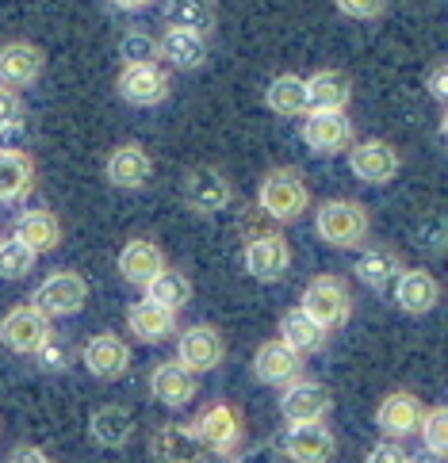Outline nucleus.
I'll return each instance as SVG.
<instances>
[{
  "label": "nucleus",
  "mask_w": 448,
  "mask_h": 463,
  "mask_svg": "<svg viewBox=\"0 0 448 463\" xmlns=\"http://www.w3.org/2000/svg\"><path fill=\"white\" fill-rule=\"evenodd\" d=\"M257 207L269 214L272 222H299L303 211L310 207V188L299 169L291 165H280V169H269L261 176V188H257Z\"/></svg>",
  "instance_id": "1"
},
{
  "label": "nucleus",
  "mask_w": 448,
  "mask_h": 463,
  "mask_svg": "<svg viewBox=\"0 0 448 463\" xmlns=\"http://www.w3.org/2000/svg\"><path fill=\"white\" fill-rule=\"evenodd\" d=\"M314 230L334 250H360L372 234V214L360 200H326L314 211Z\"/></svg>",
  "instance_id": "2"
},
{
  "label": "nucleus",
  "mask_w": 448,
  "mask_h": 463,
  "mask_svg": "<svg viewBox=\"0 0 448 463\" xmlns=\"http://www.w3.org/2000/svg\"><path fill=\"white\" fill-rule=\"evenodd\" d=\"M299 310L310 314L326 334H334V329H341L348 318H353V291L345 288L341 276L322 272L303 288V303H299Z\"/></svg>",
  "instance_id": "3"
},
{
  "label": "nucleus",
  "mask_w": 448,
  "mask_h": 463,
  "mask_svg": "<svg viewBox=\"0 0 448 463\" xmlns=\"http://www.w3.org/2000/svg\"><path fill=\"white\" fill-rule=\"evenodd\" d=\"M50 341H54V322L31 303L12 307L0 318V345L15 356H39V349H46Z\"/></svg>",
  "instance_id": "4"
},
{
  "label": "nucleus",
  "mask_w": 448,
  "mask_h": 463,
  "mask_svg": "<svg viewBox=\"0 0 448 463\" xmlns=\"http://www.w3.org/2000/svg\"><path fill=\"white\" fill-rule=\"evenodd\" d=\"M89 303V279L81 272H50L31 295V307L43 310L50 322L54 318H73V314Z\"/></svg>",
  "instance_id": "5"
},
{
  "label": "nucleus",
  "mask_w": 448,
  "mask_h": 463,
  "mask_svg": "<svg viewBox=\"0 0 448 463\" xmlns=\"http://www.w3.org/2000/svg\"><path fill=\"white\" fill-rule=\"evenodd\" d=\"M192 433L204 444V452H238L245 440V421L230 402H211L192 421Z\"/></svg>",
  "instance_id": "6"
},
{
  "label": "nucleus",
  "mask_w": 448,
  "mask_h": 463,
  "mask_svg": "<svg viewBox=\"0 0 448 463\" xmlns=\"http://www.w3.org/2000/svg\"><path fill=\"white\" fill-rule=\"evenodd\" d=\"M398 169H403V154L384 138H364L357 146H348V173H353L360 184L384 188L398 176Z\"/></svg>",
  "instance_id": "7"
},
{
  "label": "nucleus",
  "mask_w": 448,
  "mask_h": 463,
  "mask_svg": "<svg viewBox=\"0 0 448 463\" xmlns=\"http://www.w3.org/2000/svg\"><path fill=\"white\" fill-rule=\"evenodd\" d=\"M169 89H173V80H169V73H165L157 61H127L119 70V80H115L119 100L135 104V108L161 104L165 96H169Z\"/></svg>",
  "instance_id": "8"
},
{
  "label": "nucleus",
  "mask_w": 448,
  "mask_h": 463,
  "mask_svg": "<svg viewBox=\"0 0 448 463\" xmlns=\"http://www.w3.org/2000/svg\"><path fill=\"white\" fill-rule=\"evenodd\" d=\"M223 360H226V337L214 326L195 322V326H188L185 334H180V341H176V364L185 372L204 375V372L219 368Z\"/></svg>",
  "instance_id": "9"
},
{
  "label": "nucleus",
  "mask_w": 448,
  "mask_h": 463,
  "mask_svg": "<svg viewBox=\"0 0 448 463\" xmlns=\"http://www.w3.org/2000/svg\"><path fill=\"white\" fill-rule=\"evenodd\" d=\"M185 203L195 214H219L234 203V184L214 165H195L185 176Z\"/></svg>",
  "instance_id": "10"
},
{
  "label": "nucleus",
  "mask_w": 448,
  "mask_h": 463,
  "mask_svg": "<svg viewBox=\"0 0 448 463\" xmlns=\"http://www.w3.org/2000/svg\"><path fill=\"white\" fill-rule=\"evenodd\" d=\"M334 413V394H329L326 383L319 379H295V383L284 387L280 394V418L288 425H299V421H326Z\"/></svg>",
  "instance_id": "11"
},
{
  "label": "nucleus",
  "mask_w": 448,
  "mask_h": 463,
  "mask_svg": "<svg viewBox=\"0 0 448 463\" xmlns=\"http://www.w3.org/2000/svg\"><path fill=\"white\" fill-rule=\"evenodd\" d=\"M280 452L291 463H329L338 456V437L326 421H299V425H288Z\"/></svg>",
  "instance_id": "12"
},
{
  "label": "nucleus",
  "mask_w": 448,
  "mask_h": 463,
  "mask_svg": "<svg viewBox=\"0 0 448 463\" xmlns=\"http://www.w3.org/2000/svg\"><path fill=\"white\" fill-rule=\"evenodd\" d=\"M422 418H425V406L414 391H391L387 399L376 406V429L384 433V440L418 437Z\"/></svg>",
  "instance_id": "13"
},
{
  "label": "nucleus",
  "mask_w": 448,
  "mask_h": 463,
  "mask_svg": "<svg viewBox=\"0 0 448 463\" xmlns=\"http://www.w3.org/2000/svg\"><path fill=\"white\" fill-rule=\"evenodd\" d=\"M242 264H245L249 276L261 279V284H280V279L288 276V269H291V245H288V238H280V234H257L253 241L245 245Z\"/></svg>",
  "instance_id": "14"
},
{
  "label": "nucleus",
  "mask_w": 448,
  "mask_h": 463,
  "mask_svg": "<svg viewBox=\"0 0 448 463\" xmlns=\"http://www.w3.org/2000/svg\"><path fill=\"white\" fill-rule=\"evenodd\" d=\"M353 138H357V130L345 111H310L303 119V142L310 146V154H319V157L348 150Z\"/></svg>",
  "instance_id": "15"
},
{
  "label": "nucleus",
  "mask_w": 448,
  "mask_h": 463,
  "mask_svg": "<svg viewBox=\"0 0 448 463\" xmlns=\"http://www.w3.org/2000/svg\"><path fill=\"white\" fill-rule=\"evenodd\" d=\"M46 70V54L39 51L35 43L27 39H12V43H0V85L8 89H31Z\"/></svg>",
  "instance_id": "16"
},
{
  "label": "nucleus",
  "mask_w": 448,
  "mask_h": 463,
  "mask_svg": "<svg viewBox=\"0 0 448 463\" xmlns=\"http://www.w3.org/2000/svg\"><path fill=\"white\" fill-rule=\"evenodd\" d=\"M165 269H169V257H165V250L154 238H130L119 250V276L142 291L154 284Z\"/></svg>",
  "instance_id": "17"
},
{
  "label": "nucleus",
  "mask_w": 448,
  "mask_h": 463,
  "mask_svg": "<svg viewBox=\"0 0 448 463\" xmlns=\"http://www.w3.org/2000/svg\"><path fill=\"white\" fill-rule=\"evenodd\" d=\"M395 303L410 318H425L441 303V279L429 269H403L395 279Z\"/></svg>",
  "instance_id": "18"
},
{
  "label": "nucleus",
  "mask_w": 448,
  "mask_h": 463,
  "mask_svg": "<svg viewBox=\"0 0 448 463\" xmlns=\"http://www.w3.org/2000/svg\"><path fill=\"white\" fill-rule=\"evenodd\" d=\"M303 356L291 353L284 341H261L253 353V375L264 387H288L295 379H303Z\"/></svg>",
  "instance_id": "19"
},
{
  "label": "nucleus",
  "mask_w": 448,
  "mask_h": 463,
  "mask_svg": "<svg viewBox=\"0 0 448 463\" xmlns=\"http://www.w3.org/2000/svg\"><path fill=\"white\" fill-rule=\"evenodd\" d=\"M81 360H85L89 375L111 383V379L127 375V368H130V345L119 334H96V337H89L85 349H81Z\"/></svg>",
  "instance_id": "20"
},
{
  "label": "nucleus",
  "mask_w": 448,
  "mask_h": 463,
  "mask_svg": "<svg viewBox=\"0 0 448 463\" xmlns=\"http://www.w3.org/2000/svg\"><path fill=\"white\" fill-rule=\"evenodd\" d=\"M104 176H108V184H115V188L135 192V188L146 184L149 176H154V157L146 154V146H138V142H123V146H115V150L108 154V161H104Z\"/></svg>",
  "instance_id": "21"
},
{
  "label": "nucleus",
  "mask_w": 448,
  "mask_h": 463,
  "mask_svg": "<svg viewBox=\"0 0 448 463\" xmlns=\"http://www.w3.org/2000/svg\"><path fill=\"white\" fill-rule=\"evenodd\" d=\"M195 391H199V379L180 368L176 360H161L157 368L149 372V394H154L161 406H169V410L188 406L195 399Z\"/></svg>",
  "instance_id": "22"
},
{
  "label": "nucleus",
  "mask_w": 448,
  "mask_h": 463,
  "mask_svg": "<svg viewBox=\"0 0 448 463\" xmlns=\"http://www.w3.org/2000/svg\"><path fill=\"white\" fill-rule=\"evenodd\" d=\"M35 188V157L15 146H0V203H20Z\"/></svg>",
  "instance_id": "23"
},
{
  "label": "nucleus",
  "mask_w": 448,
  "mask_h": 463,
  "mask_svg": "<svg viewBox=\"0 0 448 463\" xmlns=\"http://www.w3.org/2000/svg\"><path fill=\"white\" fill-rule=\"evenodd\" d=\"M15 241H24L35 257L58 250V245H62V222H58V214L46 211V207L20 211V214H15Z\"/></svg>",
  "instance_id": "24"
},
{
  "label": "nucleus",
  "mask_w": 448,
  "mask_h": 463,
  "mask_svg": "<svg viewBox=\"0 0 448 463\" xmlns=\"http://www.w3.org/2000/svg\"><path fill=\"white\" fill-rule=\"evenodd\" d=\"M307 89V108L310 111H345L348 100H353V80H348L341 70H319L303 77Z\"/></svg>",
  "instance_id": "25"
},
{
  "label": "nucleus",
  "mask_w": 448,
  "mask_h": 463,
  "mask_svg": "<svg viewBox=\"0 0 448 463\" xmlns=\"http://www.w3.org/2000/svg\"><path fill=\"white\" fill-rule=\"evenodd\" d=\"M157 61H169L173 70H199L207 61V39L180 27H165L157 35Z\"/></svg>",
  "instance_id": "26"
},
{
  "label": "nucleus",
  "mask_w": 448,
  "mask_h": 463,
  "mask_svg": "<svg viewBox=\"0 0 448 463\" xmlns=\"http://www.w3.org/2000/svg\"><path fill=\"white\" fill-rule=\"evenodd\" d=\"M204 444L195 440L192 425H180V421H169L161 425L154 437H149V456L157 463H195Z\"/></svg>",
  "instance_id": "27"
},
{
  "label": "nucleus",
  "mask_w": 448,
  "mask_h": 463,
  "mask_svg": "<svg viewBox=\"0 0 448 463\" xmlns=\"http://www.w3.org/2000/svg\"><path fill=\"white\" fill-rule=\"evenodd\" d=\"M398 272H403V260H398V253L387 250V245H364V253L353 264V276L360 279L364 288H372V291L395 288Z\"/></svg>",
  "instance_id": "28"
},
{
  "label": "nucleus",
  "mask_w": 448,
  "mask_h": 463,
  "mask_svg": "<svg viewBox=\"0 0 448 463\" xmlns=\"http://www.w3.org/2000/svg\"><path fill=\"white\" fill-rule=\"evenodd\" d=\"M276 341H284L288 349L299 353V356H314V353L326 349L329 334L310 318V314H303L299 307H291V310H284V318H280V337H276Z\"/></svg>",
  "instance_id": "29"
},
{
  "label": "nucleus",
  "mask_w": 448,
  "mask_h": 463,
  "mask_svg": "<svg viewBox=\"0 0 448 463\" xmlns=\"http://www.w3.org/2000/svg\"><path fill=\"white\" fill-rule=\"evenodd\" d=\"M127 329L142 345H161V341L173 337L176 314L157 307V303H149V299H138V303H130V310H127Z\"/></svg>",
  "instance_id": "30"
},
{
  "label": "nucleus",
  "mask_w": 448,
  "mask_h": 463,
  "mask_svg": "<svg viewBox=\"0 0 448 463\" xmlns=\"http://www.w3.org/2000/svg\"><path fill=\"white\" fill-rule=\"evenodd\" d=\"M89 437H92V444H100V449H123V444L135 437V413L119 402L100 406L89 418Z\"/></svg>",
  "instance_id": "31"
},
{
  "label": "nucleus",
  "mask_w": 448,
  "mask_h": 463,
  "mask_svg": "<svg viewBox=\"0 0 448 463\" xmlns=\"http://www.w3.org/2000/svg\"><path fill=\"white\" fill-rule=\"evenodd\" d=\"M165 20L169 27L211 39L214 24H219V8H214V0H165Z\"/></svg>",
  "instance_id": "32"
},
{
  "label": "nucleus",
  "mask_w": 448,
  "mask_h": 463,
  "mask_svg": "<svg viewBox=\"0 0 448 463\" xmlns=\"http://www.w3.org/2000/svg\"><path fill=\"white\" fill-rule=\"evenodd\" d=\"M264 104H269L272 115H303L307 111V89H303V77L299 73H280L269 80V89H264Z\"/></svg>",
  "instance_id": "33"
},
{
  "label": "nucleus",
  "mask_w": 448,
  "mask_h": 463,
  "mask_svg": "<svg viewBox=\"0 0 448 463\" xmlns=\"http://www.w3.org/2000/svg\"><path fill=\"white\" fill-rule=\"evenodd\" d=\"M146 299L157 303V307H165V310H173V314H180V310L192 303V279H188L185 272L165 269V272L154 279V284L146 288Z\"/></svg>",
  "instance_id": "34"
},
{
  "label": "nucleus",
  "mask_w": 448,
  "mask_h": 463,
  "mask_svg": "<svg viewBox=\"0 0 448 463\" xmlns=\"http://www.w3.org/2000/svg\"><path fill=\"white\" fill-rule=\"evenodd\" d=\"M418 437H422L429 456H437V459L448 456V406L444 402H437L434 410H425V418L418 425Z\"/></svg>",
  "instance_id": "35"
},
{
  "label": "nucleus",
  "mask_w": 448,
  "mask_h": 463,
  "mask_svg": "<svg viewBox=\"0 0 448 463\" xmlns=\"http://www.w3.org/2000/svg\"><path fill=\"white\" fill-rule=\"evenodd\" d=\"M35 260L39 257L31 253L24 241H15V238L0 241V279H24V276H31Z\"/></svg>",
  "instance_id": "36"
},
{
  "label": "nucleus",
  "mask_w": 448,
  "mask_h": 463,
  "mask_svg": "<svg viewBox=\"0 0 448 463\" xmlns=\"http://www.w3.org/2000/svg\"><path fill=\"white\" fill-rule=\"evenodd\" d=\"M20 123H24V96L8 85H0V138L8 130H20Z\"/></svg>",
  "instance_id": "37"
},
{
  "label": "nucleus",
  "mask_w": 448,
  "mask_h": 463,
  "mask_svg": "<svg viewBox=\"0 0 448 463\" xmlns=\"http://www.w3.org/2000/svg\"><path fill=\"white\" fill-rule=\"evenodd\" d=\"M334 8L341 15H348V20L372 24V20H384L387 15V0H334Z\"/></svg>",
  "instance_id": "38"
},
{
  "label": "nucleus",
  "mask_w": 448,
  "mask_h": 463,
  "mask_svg": "<svg viewBox=\"0 0 448 463\" xmlns=\"http://www.w3.org/2000/svg\"><path fill=\"white\" fill-rule=\"evenodd\" d=\"M123 58L127 61H157V39L142 35V31H130V35H123Z\"/></svg>",
  "instance_id": "39"
},
{
  "label": "nucleus",
  "mask_w": 448,
  "mask_h": 463,
  "mask_svg": "<svg viewBox=\"0 0 448 463\" xmlns=\"http://www.w3.org/2000/svg\"><path fill=\"white\" fill-rule=\"evenodd\" d=\"M364 463H414V459L398 440H379V444H372V452Z\"/></svg>",
  "instance_id": "40"
},
{
  "label": "nucleus",
  "mask_w": 448,
  "mask_h": 463,
  "mask_svg": "<svg viewBox=\"0 0 448 463\" xmlns=\"http://www.w3.org/2000/svg\"><path fill=\"white\" fill-rule=\"evenodd\" d=\"M425 89L434 100H448V65L444 61H434V70H429V80H425Z\"/></svg>",
  "instance_id": "41"
},
{
  "label": "nucleus",
  "mask_w": 448,
  "mask_h": 463,
  "mask_svg": "<svg viewBox=\"0 0 448 463\" xmlns=\"http://www.w3.org/2000/svg\"><path fill=\"white\" fill-rule=\"evenodd\" d=\"M8 463H54L50 459L39 444H15L12 449V456H8Z\"/></svg>",
  "instance_id": "42"
},
{
  "label": "nucleus",
  "mask_w": 448,
  "mask_h": 463,
  "mask_svg": "<svg viewBox=\"0 0 448 463\" xmlns=\"http://www.w3.org/2000/svg\"><path fill=\"white\" fill-rule=\"evenodd\" d=\"M39 360H43V368H46V372H62V368H65V353L58 349L54 341H50L46 349H39Z\"/></svg>",
  "instance_id": "43"
},
{
  "label": "nucleus",
  "mask_w": 448,
  "mask_h": 463,
  "mask_svg": "<svg viewBox=\"0 0 448 463\" xmlns=\"http://www.w3.org/2000/svg\"><path fill=\"white\" fill-rule=\"evenodd\" d=\"M238 463H276V449H253L249 456H242Z\"/></svg>",
  "instance_id": "44"
},
{
  "label": "nucleus",
  "mask_w": 448,
  "mask_h": 463,
  "mask_svg": "<svg viewBox=\"0 0 448 463\" xmlns=\"http://www.w3.org/2000/svg\"><path fill=\"white\" fill-rule=\"evenodd\" d=\"M195 463H238V452H199Z\"/></svg>",
  "instance_id": "45"
},
{
  "label": "nucleus",
  "mask_w": 448,
  "mask_h": 463,
  "mask_svg": "<svg viewBox=\"0 0 448 463\" xmlns=\"http://www.w3.org/2000/svg\"><path fill=\"white\" fill-rule=\"evenodd\" d=\"M111 5L119 8V12H142V8L154 5V0H111Z\"/></svg>",
  "instance_id": "46"
}]
</instances>
